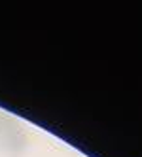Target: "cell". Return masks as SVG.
<instances>
[{"instance_id": "6da1fadb", "label": "cell", "mask_w": 142, "mask_h": 157, "mask_svg": "<svg viewBox=\"0 0 142 157\" xmlns=\"http://www.w3.org/2000/svg\"><path fill=\"white\" fill-rule=\"evenodd\" d=\"M27 134L23 132V129H19L15 125L8 127L4 132H2V148L13 157H19L21 153H23L27 150Z\"/></svg>"}]
</instances>
